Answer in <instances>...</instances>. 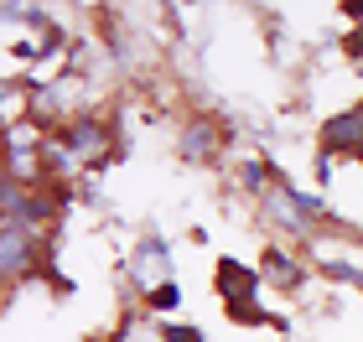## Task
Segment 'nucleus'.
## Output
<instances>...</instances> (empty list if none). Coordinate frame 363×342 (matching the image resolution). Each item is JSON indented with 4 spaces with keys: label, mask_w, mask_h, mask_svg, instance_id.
I'll list each match as a JSON object with an SVG mask.
<instances>
[{
    "label": "nucleus",
    "mask_w": 363,
    "mask_h": 342,
    "mask_svg": "<svg viewBox=\"0 0 363 342\" xmlns=\"http://www.w3.org/2000/svg\"><path fill=\"white\" fill-rule=\"evenodd\" d=\"M265 218L275 228H286V234H296V239H311L317 234V218H322V203L311 192H296L291 182H280V187L265 192Z\"/></svg>",
    "instance_id": "obj_1"
},
{
    "label": "nucleus",
    "mask_w": 363,
    "mask_h": 342,
    "mask_svg": "<svg viewBox=\"0 0 363 342\" xmlns=\"http://www.w3.org/2000/svg\"><path fill=\"white\" fill-rule=\"evenodd\" d=\"M167 259H172V249H167L161 239H140V249L130 254V280H135L145 296H151V290H161V285H172V280H167V275H172Z\"/></svg>",
    "instance_id": "obj_2"
},
{
    "label": "nucleus",
    "mask_w": 363,
    "mask_h": 342,
    "mask_svg": "<svg viewBox=\"0 0 363 342\" xmlns=\"http://www.w3.org/2000/svg\"><path fill=\"white\" fill-rule=\"evenodd\" d=\"M62 145H68V156L78 161V166H99V161L109 156V130L99 120H73L68 135H62Z\"/></svg>",
    "instance_id": "obj_3"
},
{
    "label": "nucleus",
    "mask_w": 363,
    "mask_h": 342,
    "mask_svg": "<svg viewBox=\"0 0 363 342\" xmlns=\"http://www.w3.org/2000/svg\"><path fill=\"white\" fill-rule=\"evenodd\" d=\"M218 296L234 306V317H255L250 301H255V270H244L239 259H223L218 265Z\"/></svg>",
    "instance_id": "obj_4"
},
{
    "label": "nucleus",
    "mask_w": 363,
    "mask_h": 342,
    "mask_svg": "<svg viewBox=\"0 0 363 342\" xmlns=\"http://www.w3.org/2000/svg\"><path fill=\"white\" fill-rule=\"evenodd\" d=\"M322 145L337 151V156H348V151L363 156V109H348V114H337V120H327Z\"/></svg>",
    "instance_id": "obj_5"
},
{
    "label": "nucleus",
    "mask_w": 363,
    "mask_h": 342,
    "mask_svg": "<svg viewBox=\"0 0 363 342\" xmlns=\"http://www.w3.org/2000/svg\"><path fill=\"white\" fill-rule=\"evenodd\" d=\"M26 265H31V228H11V223H0V280L21 275Z\"/></svg>",
    "instance_id": "obj_6"
},
{
    "label": "nucleus",
    "mask_w": 363,
    "mask_h": 342,
    "mask_svg": "<svg viewBox=\"0 0 363 342\" xmlns=\"http://www.w3.org/2000/svg\"><path fill=\"white\" fill-rule=\"evenodd\" d=\"M213 151H218V130H213L208 120H197V125L187 130V140H182V156L203 161V156H213Z\"/></svg>",
    "instance_id": "obj_7"
},
{
    "label": "nucleus",
    "mask_w": 363,
    "mask_h": 342,
    "mask_svg": "<svg viewBox=\"0 0 363 342\" xmlns=\"http://www.w3.org/2000/svg\"><path fill=\"white\" fill-rule=\"evenodd\" d=\"M120 342H167V327H156V321H145V317H135V321H125V332H120Z\"/></svg>",
    "instance_id": "obj_8"
},
{
    "label": "nucleus",
    "mask_w": 363,
    "mask_h": 342,
    "mask_svg": "<svg viewBox=\"0 0 363 342\" xmlns=\"http://www.w3.org/2000/svg\"><path fill=\"white\" fill-rule=\"evenodd\" d=\"M265 275H270L275 285H286V290L296 285V270H291V259L280 254V249H270V254H265Z\"/></svg>",
    "instance_id": "obj_9"
},
{
    "label": "nucleus",
    "mask_w": 363,
    "mask_h": 342,
    "mask_svg": "<svg viewBox=\"0 0 363 342\" xmlns=\"http://www.w3.org/2000/svg\"><path fill=\"white\" fill-rule=\"evenodd\" d=\"M244 187H250V192H270V166H265V161H244Z\"/></svg>",
    "instance_id": "obj_10"
},
{
    "label": "nucleus",
    "mask_w": 363,
    "mask_h": 342,
    "mask_svg": "<svg viewBox=\"0 0 363 342\" xmlns=\"http://www.w3.org/2000/svg\"><path fill=\"white\" fill-rule=\"evenodd\" d=\"M145 301H151V312H177V306H182V290H177V285H161V290H151Z\"/></svg>",
    "instance_id": "obj_11"
},
{
    "label": "nucleus",
    "mask_w": 363,
    "mask_h": 342,
    "mask_svg": "<svg viewBox=\"0 0 363 342\" xmlns=\"http://www.w3.org/2000/svg\"><path fill=\"white\" fill-rule=\"evenodd\" d=\"M167 342H203L197 327H167Z\"/></svg>",
    "instance_id": "obj_12"
},
{
    "label": "nucleus",
    "mask_w": 363,
    "mask_h": 342,
    "mask_svg": "<svg viewBox=\"0 0 363 342\" xmlns=\"http://www.w3.org/2000/svg\"><path fill=\"white\" fill-rule=\"evenodd\" d=\"M11 187H16V182H11V171H6V161H0V207H6V198H11Z\"/></svg>",
    "instance_id": "obj_13"
}]
</instances>
